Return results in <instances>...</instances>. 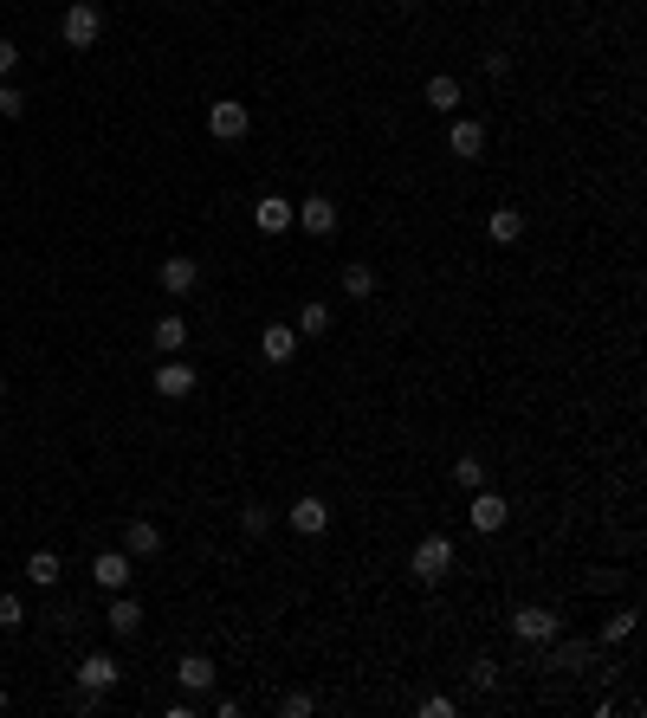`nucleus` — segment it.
Returning a JSON list of instances; mask_svg holds the SVG:
<instances>
[{"mask_svg": "<svg viewBox=\"0 0 647 718\" xmlns=\"http://www.w3.org/2000/svg\"><path fill=\"white\" fill-rule=\"evenodd\" d=\"M59 33H65V46H72V52H91V46H98V33H104L98 0H72L65 20H59Z\"/></svg>", "mask_w": 647, "mask_h": 718, "instance_id": "f257e3e1", "label": "nucleus"}, {"mask_svg": "<svg viewBox=\"0 0 647 718\" xmlns=\"http://www.w3.org/2000/svg\"><path fill=\"white\" fill-rule=\"evenodd\" d=\"M512 634L531 641V647H550L563 634V621H557V609H544V602H525V609H512Z\"/></svg>", "mask_w": 647, "mask_h": 718, "instance_id": "f03ea898", "label": "nucleus"}, {"mask_svg": "<svg viewBox=\"0 0 647 718\" xmlns=\"http://www.w3.org/2000/svg\"><path fill=\"white\" fill-rule=\"evenodd\" d=\"M408 570H415L421 583H447V576H453V537H421Z\"/></svg>", "mask_w": 647, "mask_h": 718, "instance_id": "7ed1b4c3", "label": "nucleus"}, {"mask_svg": "<svg viewBox=\"0 0 647 718\" xmlns=\"http://www.w3.org/2000/svg\"><path fill=\"white\" fill-rule=\"evenodd\" d=\"M292 227H305L311 240H330V233H337V201L330 195H305L292 207Z\"/></svg>", "mask_w": 647, "mask_h": 718, "instance_id": "20e7f679", "label": "nucleus"}, {"mask_svg": "<svg viewBox=\"0 0 647 718\" xmlns=\"http://www.w3.org/2000/svg\"><path fill=\"white\" fill-rule=\"evenodd\" d=\"M208 130L220 136V143H240V136L253 130V110L233 104V98H214V104H208Z\"/></svg>", "mask_w": 647, "mask_h": 718, "instance_id": "39448f33", "label": "nucleus"}, {"mask_svg": "<svg viewBox=\"0 0 647 718\" xmlns=\"http://www.w3.org/2000/svg\"><path fill=\"white\" fill-rule=\"evenodd\" d=\"M123 557H130V563L162 557V524L156 518H130V524H123Z\"/></svg>", "mask_w": 647, "mask_h": 718, "instance_id": "423d86ee", "label": "nucleus"}, {"mask_svg": "<svg viewBox=\"0 0 647 718\" xmlns=\"http://www.w3.org/2000/svg\"><path fill=\"white\" fill-rule=\"evenodd\" d=\"M285 524H292L298 537H324V531H330V505H324V499H311V492H305V499H292V512H285Z\"/></svg>", "mask_w": 647, "mask_h": 718, "instance_id": "0eeeda50", "label": "nucleus"}, {"mask_svg": "<svg viewBox=\"0 0 647 718\" xmlns=\"http://www.w3.org/2000/svg\"><path fill=\"white\" fill-rule=\"evenodd\" d=\"M156 279H162V292H169V298H188V292L201 285V259H182V253H175V259H162Z\"/></svg>", "mask_w": 647, "mask_h": 718, "instance_id": "6e6552de", "label": "nucleus"}, {"mask_svg": "<svg viewBox=\"0 0 647 718\" xmlns=\"http://www.w3.org/2000/svg\"><path fill=\"white\" fill-rule=\"evenodd\" d=\"M447 149H453L460 162H479V156H486V123H473V117H453Z\"/></svg>", "mask_w": 647, "mask_h": 718, "instance_id": "1a4fd4ad", "label": "nucleus"}, {"mask_svg": "<svg viewBox=\"0 0 647 718\" xmlns=\"http://www.w3.org/2000/svg\"><path fill=\"white\" fill-rule=\"evenodd\" d=\"M91 576H98V583L110 589V596H117V589H130V576H136V563L123 557V550H98V557H91Z\"/></svg>", "mask_w": 647, "mask_h": 718, "instance_id": "9d476101", "label": "nucleus"}, {"mask_svg": "<svg viewBox=\"0 0 647 718\" xmlns=\"http://www.w3.org/2000/svg\"><path fill=\"white\" fill-rule=\"evenodd\" d=\"M175 680L188 686V699H208L220 673H214V660H208V654H182V667H175Z\"/></svg>", "mask_w": 647, "mask_h": 718, "instance_id": "9b49d317", "label": "nucleus"}, {"mask_svg": "<svg viewBox=\"0 0 647 718\" xmlns=\"http://www.w3.org/2000/svg\"><path fill=\"white\" fill-rule=\"evenodd\" d=\"M117 680H123L117 654H85V667H78V686H85V693H110Z\"/></svg>", "mask_w": 647, "mask_h": 718, "instance_id": "f8f14e48", "label": "nucleus"}, {"mask_svg": "<svg viewBox=\"0 0 647 718\" xmlns=\"http://www.w3.org/2000/svg\"><path fill=\"white\" fill-rule=\"evenodd\" d=\"M466 518H473V531H505V518H512V512H505V499H499V492H486V486H479L473 492V512H466Z\"/></svg>", "mask_w": 647, "mask_h": 718, "instance_id": "ddd939ff", "label": "nucleus"}, {"mask_svg": "<svg viewBox=\"0 0 647 718\" xmlns=\"http://www.w3.org/2000/svg\"><path fill=\"white\" fill-rule=\"evenodd\" d=\"M156 395H162V402L195 395V363H162V369H156Z\"/></svg>", "mask_w": 647, "mask_h": 718, "instance_id": "4468645a", "label": "nucleus"}, {"mask_svg": "<svg viewBox=\"0 0 647 718\" xmlns=\"http://www.w3.org/2000/svg\"><path fill=\"white\" fill-rule=\"evenodd\" d=\"M292 207L298 201H285V195H259V207H253L259 233H285V227H292Z\"/></svg>", "mask_w": 647, "mask_h": 718, "instance_id": "2eb2a0df", "label": "nucleus"}, {"mask_svg": "<svg viewBox=\"0 0 647 718\" xmlns=\"http://www.w3.org/2000/svg\"><path fill=\"white\" fill-rule=\"evenodd\" d=\"M259 350H266V363H292V356H298V330L292 324H266Z\"/></svg>", "mask_w": 647, "mask_h": 718, "instance_id": "dca6fc26", "label": "nucleus"}, {"mask_svg": "<svg viewBox=\"0 0 647 718\" xmlns=\"http://www.w3.org/2000/svg\"><path fill=\"white\" fill-rule=\"evenodd\" d=\"M486 233H492L499 246H518V240H525V214H518V207H492Z\"/></svg>", "mask_w": 647, "mask_h": 718, "instance_id": "f3484780", "label": "nucleus"}, {"mask_svg": "<svg viewBox=\"0 0 647 718\" xmlns=\"http://www.w3.org/2000/svg\"><path fill=\"white\" fill-rule=\"evenodd\" d=\"M330 324H337V311L330 305H318V298H311V305H298V337H330Z\"/></svg>", "mask_w": 647, "mask_h": 718, "instance_id": "a211bd4d", "label": "nucleus"}, {"mask_svg": "<svg viewBox=\"0 0 647 718\" xmlns=\"http://www.w3.org/2000/svg\"><path fill=\"white\" fill-rule=\"evenodd\" d=\"M343 298H356V305H363V298H376V266L350 259V266H343Z\"/></svg>", "mask_w": 647, "mask_h": 718, "instance_id": "6ab92c4d", "label": "nucleus"}, {"mask_svg": "<svg viewBox=\"0 0 647 718\" xmlns=\"http://www.w3.org/2000/svg\"><path fill=\"white\" fill-rule=\"evenodd\" d=\"M136 628H143V602H130V596L117 589V602H110V634H123V641H130Z\"/></svg>", "mask_w": 647, "mask_h": 718, "instance_id": "aec40b11", "label": "nucleus"}, {"mask_svg": "<svg viewBox=\"0 0 647 718\" xmlns=\"http://www.w3.org/2000/svg\"><path fill=\"white\" fill-rule=\"evenodd\" d=\"M428 104L440 110V117H453V110H460V78L434 72V78H428Z\"/></svg>", "mask_w": 647, "mask_h": 718, "instance_id": "412c9836", "label": "nucleus"}, {"mask_svg": "<svg viewBox=\"0 0 647 718\" xmlns=\"http://www.w3.org/2000/svg\"><path fill=\"white\" fill-rule=\"evenodd\" d=\"M65 576V563L52 557V550H33V557H26V583H39V589H52Z\"/></svg>", "mask_w": 647, "mask_h": 718, "instance_id": "4be33fe9", "label": "nucleus"}, {"mask_svg": "<svg viewBox=\"0 0 647 718\" xmlns=\"http://www.w3.org/2000/svg\"><path fill=\"white\" fill-rule=\"evenodd\" d=\"M182 343H188V317H156V350L162 356H175V350H182Z\"/></svg>", "mask_w": 647, "mask_h": 718, "instance_id": "5701e85b", "label": "nucleus"}, {"mask_svg": "<svg viewBox=\"0 0 647 718\" xmlns=\"http://www.w3.org/2000/svg\"><path fill=\"white\" fill-rule=\"evenodd\" d=\"M453 486H460V492H479V486H486V466H479L473 453H466V460H453Z\"/></svg>", "mask_w": 647, "mask_h": 718, "instance_id": "b1692460", "label": "nucleus"}, {"mask_svg": "<svg viewBox=\"0 0 647 718\" xmlns=\"http://www.w3.org/2000/svg\"><path fill=\"white\" fill-rule=\"evenodd\" d=\"M635 621H641L635 609H615L609 621H602V647H609V641H628V634H635Z\"/></svg>", "mask_w": 647, "mask_h": 718, "instance_id": "393cba45", "label": "nucleus"}, {"mask_svg": "<svg viewBox=\"0 0 647 718\" xmlns=\"http://www.w3.org/2000/svg\"><path fill=\"white\" fill-rule=\"evenodd\" d=\"M0 117H7V123L26 117V91H20V85H0Z\"/></svg>", "mask_w": 647, "mask_h": 718, "instance_id": "a878e982", "label": "nucleus"}, {"mask_svg": "<svg viewBox=\"0 0 647 718\" xmlns=\"http://www.w3.org/2000/svg\"><path fill=\"white\" fill-rule=\"evenodd\" d=\"M26 621V609H20V596H0V634H13Z\"/></svg>", "mask_w": 647, "mask_h": 718, "instance_id": "bb28decb", "label": "nucleus"}, {"mask_svg": "<svg viewBox=\"0 0 647 718\" xmlns=\"http://www.w3.org/2000/svg\"><path fill=\"white\" fill-rule=\"evenodd\" d=\"M266 524H272V512H266V505H246V512H240V531H246V537H259Z\"/></svg>", "mask_w": 647, "mask_h": 718, "instance_id": "cd10ccee", "label": "nucleus"}, {"mask_svg": "<svg viewBox=\"0 0 647 718\" xmlns=\"http://www.w3.org/2000/svg\"><path fill=\"white\" fill-rule=\"evenodd\" d=\"M473 686L492 693V686H499V660H473Z\"/></svg>", "mask_w": 647, "mask_h": 718, "instance_id": "c85d7f7f", "label": "nucleus"}, {"mask_svg": "<svg viewBox=\"0 0 647 718\" xmlns=\"http://www.w3.org/2000/svg\"><path fill=\"white\" fill-rule=\"evenodd\" d=\"M279 712H285V718H305V712H318V699H311V693H285Z\"/></svg>", "mask_w": 647, "mask_h": 718, "instance_id": "c756f323", "label": "nucleus"}, {"mask_svg": "<svg viewBox=\"0 0 647 718\" xmlns=\"http://www.w3.org/2000/svg\"><path fill=\"white\" fill-rule=\"evenodd\" d=\"M20 72V46H13V39H0V78H13Z\"/></svg>", "mask_w": 647, "mask_h": 718, "instance_id": "7c9ffc66", "label": "nucleus"}, {"mask_svg": "<svg viewBox=\"0 0 647 718\" xmlns=\"http://www.w3.org/2000/svg\"><path fill=\"white\" fill-rule=\"evenodd\" d=\"M512 72V52H486V78H505Z\"/></svg>", "mask_w": 647, "mask_h": 718, "instance_id": "2f4dec72", "label": "nucleus"}, {"mask_svg": "<svg viewBox=\"0 0 647 718\" xmlns=\"http://www.w3.org/2000/svg\"><path fill=\"white\" fill-rule=\"evenodd\" d=\"M557 660H563V667H583L589 647H583V641H563V654H557Z\"/></svg>", "mask_w": 647, "mask_h": 718, "instance_id": "473e14b6", "label": "nucleus"}, {"mask_svg": "<svg viewBox=\"0 0 647 718\" xmlns=\"http://www.w3.org/2000/svg\"><path fill=\"white\" fill-rule=\"evenodd\" d=\"M395 7H402V13H408V7H421V0H395Z\"/></svg>", "mask_w": 647, "mask_h": 718, "instance_id": "72a5a7b5", "label": "nucleus"}, {"mask_svg": "<svg viewBox=\"0 0 647 718\" xmlns=\"http://www.w3.org/2000/svg\"><path fill=\"white\" fill-rule=\"evenodd\" d=\"M0 712H7V693H0Z\"/></svg>", "mask_w": 647, "mask_h": 718, "instance_id": "f704fd0d", "label": "nucleus"}, {"mask_svg": "<svg viewBox=\"0 0 647 718\" xmlns=\"http://www.w3.org/2000/svg\"><path fill=\"white\" fill-rule=\"evenodd\" d=\"M0 395H7V376H0Z\"/></svg>", "mask_w": 647, "mask_h": 718, "instance_id": "c9c22d12", "label": "nucleus"}]
</instances>
